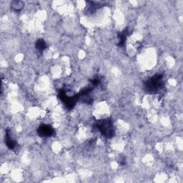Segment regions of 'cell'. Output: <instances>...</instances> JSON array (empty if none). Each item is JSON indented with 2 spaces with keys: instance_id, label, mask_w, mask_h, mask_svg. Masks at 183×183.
Here are the masks:
<instances>
[{
  "instance_id": "obj_1",
  "label": "cell",
  "mask_w": 183,
  "mask_h": 183,
  "mask_svg": "<svg viewBox=\"0 0 183 183\" xmlns=\"http://www.w3.org/2000/svg\"><path fill=\"white\" fill-rule=\"evenodd\" d=\"M164 84L163 74H155L145 82V90L149 94L158 93L163 89Z\"/></svg>"
},
{
  "instance_id": "obj_2",
  "label": "cell",
  "mask_w": 183,
  "mask_h": 183,
  "mask_svg": "<svg viewBox=\"0 0 183 183\" xmlns=\"http://www.w3.org/2000/svg\"><path fill=\"white\" fill-rule=\"evenodd\" d=\"M97 128L99 130L102 135L107 138H112L115 135V127L111 119L100 120L97 122Z\"/></svg>"
},
{
  "instance_id": "obj_3",
  "label": "cell",
  "mask_w": 183,
  "mask_h": 183,
  "mask_svg": "<svg viewBox=\"0 0 183 183\" xmlns=\"http://www.w3.org/2000/svg\"><path fill=\"white\" fill-rule=\"evenodd\" d=\"M59 98L62 101V102L65 105V106L68 109H72L75 105L76 102L79 100H80V95L78 93L72 97H68L66 94V92L64 89H61L59 92Z\"/></svg>"
},
{
  "instance_id": "obj_4",
  "label": "cell",
  "mask_w": 183,
  "mask_h": 183,
  "mask_svg": "<svg viewBox=\"0 0 183 183\" xmlns=\"http://www.w3.org/2000/svg\"><path fill=\"white\" fill-rule=\"evenodd\" d=\"M39 135L42 137H49L55 135V130L50 125H42L39 127L38 130Z\"/></svg>"
},
{
  "instance_id": "obj_5",
  "label": "cell",
  "mask_w": 183,
  "mask_h": 183,
  "mask_svg": "<svg viewBox=\"0 0 183 183\" xmlns=\"http://www.w3.org/2000/svg\"><path fill=\"white\" fill-rule=\"evenodd\" d=\"M6 140V144H7V147H8L9 149H14L15 148H16L17 144L14 142V140L12 138L11 135H10V132H9V131H7L6 140Z\"/></svg>"
},
{
  "instance_id": "obj_6",
  "label": "cell",
  "mask_w": 183,
  "mask_h": 183,
  "mask_svg": "<svg viewBox=\"0 0 183 183\" xmlns=\"http://www.w3.org/2000/svg\"><path fill=\"white\" fill-rule=\"evenodd\" d=\"M127 34H128L127 30H125L122 31V32L119 33V35H118V40H119L120 47H123L124 45H125V40H127Z\"/></svg>"
},
{
  "instance_id": "obj_7",
  "label": "cell",
  "mask_w": 183,
  "mask_h": 183,
  "mask_svg": "<svg viewBox=\"0 0 183 183\" xmlns=\"http://www.w3.org/2000/svg\"><path fill=\"white\" fill-rule=\"evenodd\" d=\"M36 48L40 51H44L47 48V44L43 40H38L36 42Z\"/></svg>"
},
{
  "instance_id": "obj_8",
  "label": "cell",
  "mask_w": 183,
  "mask_h": 183,
  "mask_svg": "<svg viewBox=\"0 0 183 183\" xmlns=\"http://www.w3.org/2000/svg\"><path fill=\"white\" fill-rule=\"evenodd\" d=\"M11 5L13 9L16 10V11H19V10H21L23 8L24 3L19 1H14L12 2Z\"/></svg>"
},
{
  "instance_id": "obj_9",
  "label": "cell",
  "mask_w": 183,
  "mask_h": 183,
  "mask_svg": "<svg viewBox=\"0 0 183 183\" xmlns=\"http://www.w3.org/2000/svg\"><path fill=\"white\" fill-rule=\"evenodd\" d=\"M100 79L99 78V77H95L94 79H92V85L93 86H97V85H99L100 83Z\"/></svg>"
}]
</instances>
